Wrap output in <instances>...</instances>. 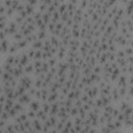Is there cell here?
<instances>
[{
    "label": "cell",
    "mask_w": 133,
    "mask_h": 133,
    "mask_svg": "<svg viewBox=\"0 0 133 133\" xmlns=\"http://www.w3.org/2000/svg\"><path fill=\"white\" fill-rule=\"evenodd\" d=\"M19 83L25 87L26 90H28L32 85H33V80L31 77H29L28 75H23L19 78Z\"/></svg>",
    "instance_id": "6da1fadb"
},
{
    "label": "cell",
    "mask_w": 133,
    "mask_h": 133,
    "mask_svg": "<svg viewBox=\"0 0 133 133\" xmlns=\"http://www.w3.org/2000/svg\"><path fill=\"white\" fill-rule=\"evenodd\" d=\"M31 127L33 129V132H39L42 131V127H43V122L38 118H33L31 119Z\"/></svg>",
    "instance_id": "7a4b0ae2"
},
{
    "label": "cell",
    "mask_w": 133,
    "mask_h": 133,
    "mask_svg": "<svg viewBox=\"0 0 133 133\" xmlns=\"http://www.w3.org/2000/svg\"><path fill=\"white\" fill-rule=\"evenodd\" d=\"M17 100H18L20 103H22L23 105H28V104H29V102H30L32 99H31V97L28 95V92H25V94L21 95Z\"/></svg>",
    "instance_id": "3957f363"
},
{
    "label": "cell",
    "mask_w": 133,
    "mask_h": 133,
    "mask_svg": "<svg viewBox=\"0 0 133 133\" xmlns=\"http://www.w3.org/2000/svg\"><path fill=\"white\" fill-rule=\"evenodd\" d=\"M9 45H10V43H9V41H8L7 38H4V39L0 41V47H1L0 53H5V52H7Z\"/></svg>",
    "instance_id": "277c9868"
},
{
    "label": "cell",
    "mask_w": 133,
    "mask_h": 133,
    "mask_svg": "<svg viewBox=\"0 0 133 133\" xmlns=\"http://www.w3.org/2000/svg\"><path fill=\"white\" fill-rule=\"evenodd\" d=\"M28 106H29V109H32V110H34L35 112H36L38 109H41V103H39L38 100H31V101L29 102Z\"/></svg>",
    "instance_id": "5b68a950"
},
{
    "label": "cell",
    "mask_w": 133,
    "mask_h": 133,
    "mask_svg": "<svg viewBox=\"0 0 133 133\" xmlns=\"http://www.w3.org/2000/svg\"><path fill=\"white\" fill-rule=\"evenodd\" d=\"M29 62H30V59H29L28 55L26 54V52H23V53L21 54V56H20V63H19V64L25 66V65H26L27 63H29Z\"/></svg>",
    "instance_id": "8992f818"
},
{
    "label": "cell",
    "mask_w": 133,
    "mask_h": 133,
    "mask_svg": "<svg viewBox=\"0 0 133 133\" xmlns=\"http://www.w3.org/2000/svg\"><path fill=\"white\" fill-rule=\"evenodd\" d=\"M58 92L59 91H50L49 92V96L47 98V102L52 103V102L57 101V99H58Z\"/></svg>",
    "instance_id": "52a82bcc"
},
{
    "label": "cell",
    "mask_w": 133,
    "mask_h": 133,
    "mask_svg": "<svg viewBox=\"0 0 133 133\" xmlns=\"http://www.w3.org/2000/svg\"><path fill=\"white\" fill-rule=\"evenodd\" d=\"M36 118L41 119L42 122H45L47 118H48V113H46L43 109H38L36 111Z\"/></svg>",
    "instance_id": "ba28073f"
},
{
    "label": "cell",
    "mask_w": 133,
    "mask_h": 133,
    "mask_svg": "<svg viewBox=\"0 0 133 133\" xmlns=\"http://www.w3.org/2000/svg\"><path fill=\"white\" fill-rule=\"evenodd\" d=\"M18 50H20V49H19L17 43L15 42V43H11V44L9 45L8 50H7V53H8V54H17V53H18Z\"/></svg>",
    "instance_id": "9c48e42d"
},
{
    "label": "cell",
    "mask_w": 133,
    "mask_h": 133,
    "mask_svg": "<svg viewBox=\"0 0 133 133\" xmlns=\"http://www.w3.org/2000/svg\"><path fill=\"white\" fill-rule=\"evenodd\" d=\"M33 71H34V66H33L32 62H29L24 66V74H26V75L33 74Z\"/></svg>",
    "instance_id": "30bf717a"
},
{
    "label": "cell",
    "mask_w": 133,
    "mask_h": 133,
    "mask_svg": "<svg viewBox=\"0 0 133 133\" xmlns=\"http://www.w3.org/2000/svg\"><path fill=\"white\" fill-rule=\"evenodd\" d=\"M12 108H14V109H16L18 113H20V112H24V111H25V107H24V105H23L22 103H20L19 101L15 102V104H14Z\"/></svg>",
    "instance_id": "8fae6325"
},
{
    "label": "cell",
    "mask_w": 133,
    "mask_h": 133,
    "mask_svg": "<svg viewBox=\"0 0 133 133\" xmlns=\"http://www.w3.org/2000/svg\"><path fill=\"white\" fill-rule=\"evenodd\" d=\"M35 33H36L37 39L44 41L45 38H47V37H48V34H47V30H37Z\"/></svg>",
    "instance_id": "7c38bea8"
},
{
    "label": "cell",
    "mask_w": 133,
    "mask_h": 133,
    "mask_svg": "<svg viewBox=\"0 0 133 133\" xmlns=\"http://www.w3.org/2000/svg\"><path fill=\"white\" fill-rule=\"evenodd\" d=\"M31 45H32L31 47H32L33 49H35V50H39V49L43 48V41H41V39H36V41L32 42Z\"/></svg>",
    "instance_id": "4fadbf2b"
},
{
    "label": "cell",
    "mask_w": 133,
    "mask_h": 133,
    "mask_svg": "<svg viewBox=\"0 0 133 133\" xmlns=\"http://www.w3.org/2000/svg\"><path fill=\"white\" fill-rule=\"evenodd\" d=\"M58 21H60V14H59L57 10H55V11L51 15V22L56 23V22H58Z\"/></svg>",
    "instance_id": "5bb4252c"
},
{
    "label": "cell",
    "mask_w": 133,
    "mask_h": 133,
    "mask_svg": "<svg viewBox=\"0 0 133 133\" xmlns=\"http://www.w3.org/2000/svg\"><path fill=\"white\" fill-rule=\"evenodd\" d=\"M42 20H43L44 23L48 24V23L51 21V14H49V12H47V11L43 12V14H42Z\"/></svg>",
    "instance_id": "9a60e30c"
},
{
    "label": "cell",
    "mask_w": 133,
    "mask_h": 133,
    "mask_svg": "<svg viewBox=\"0 0 133 133\" xmlns=\"http://www.w3.org/2000/svg\"><path fill=\"white\" fill-rule=\"evenodd\" d=\"M34 8H35L34 6H32V5L28 4V3L25 4V11L27 12L28 16H32V14L34 12Z\"/></svg>",
    "instance_id": "2e32d148"
},
{
    "label": "cell",
    "mask_w": 133,
    "mask_h": 133,
    "mask_svg": "<svg viewBox=\"0 0 133 133\" xmlns=\"http://www.w3.org/2000/svg\"><path fill=\"white\" fill-rule=\"evenodd\" d=\"M16 43H17L19 49H24V48H26V46L28 45V43H27V41L25 39V37L22 38V39H20V41H18V42H16Z\"/></svg>",
    "instance_id": "e0dca14e"
},
{
    "label": "cell",
    "mask_w": 133,
    "mask_h": 133,
    "mask_svg": "<svg viewBox=\"0 0 133 133\" xmlns=\"http://www.w3.org/2000/svg\"><path fill=\"white\" fill-rule=\"evenodd\" d=\"M69 114H70L72 117L78 115V107H76V106L73 105V106L70 108V110H69Z\"/></svg>",
    "instance_id": "ac0fdd59"
},
{
    "label": "cell",
    "mask_w": 133,
    "mask_h": 133,
    "mask_svg": "<svg viewBox=\"0 0 133 133\" xmlns=\"http://www.w3.org/2000/svg\"><path fill=\"white\" fill-rule=\"evenodd\" d=\"M22 38H24V36H23V34H22L21 31H17L16 33L12 34V39H14L15 42H18V41H20V39H22Z\"/></svg>",
    "instance_id": "d6986e66"
},
{
    "label": "cell",
    "mask_w": 133,
    "mask_h": 133,
    "mask_svg": "<svg viewBox=\"0 0 133 133\" xmlns=\"http://www.w3.org/2000/svg\"><path fill=\"white\" fill-rule=\"evenodd\" d=\"M57 57H55V56H52L51 58H49L48 60H47V62L49 63V65L50 66H56V64H57Z\"/></svg>",
    "instance_id": "ffe728a7"
},
{
    "label": "cell",
    "mask_w": 133,
    "mask_h": 133,
    "mask_svg": "<svg viewBox=\"0 0 133 133\" xmlns=\"http://www.w3.org/2000/svg\"><path fill=\"white\" fill-rule=\"evenodd\" d=\"M57 11L61 15V14H63V12H65L66 11V3L64 2V3H60V5L58 6V8H57Z\"/></svg>",
    "instance_id": "44dd1931"
},
{
    "label": "cell",
    "mask_w": 133,
    "mask_h": 133,
    "mask_svg": "<svg viewBox=\"0 0 133 133\" xmlns=\"http://www.w3.org/2000/svg\"><path fill=\"white\" fill-rule=\"evenodd\" d=\"M34 53H35V49H33L32 47L29 48V49L27 50V52H26V54L28 55L29 59H32V60H33V58H34Z\"/></svg>",
    "instance_id": "7402d4cb"
},
{
    "label": "cell",
    "mask_w": 133,
    "mask_h": 133,
    "mask_svg": "<svg viewBox=\"0 0 133 133\" xmlns=\"http://www.w3.org/2000/svg\"><path fill=\"white\" fill-rule=\"evenodd\" d=\"M92 72L95 73V74H98V75H100L101 73H102V66H101V64H96V65H94L92 66Z\"/></svg>",
    "instance_id": "603a6c76"
},
{
    "label": "cell",
    "mask_w": 133,
    "mask_h": 133,
    "mask_svg": "<svg viewBox=\"0 0 133 133\" xmlns=\"http://www.w3.org/2000/svg\"><path fill=\"white\" fill-rule=\"evenodd\" d=\"M42 82H43V80L39 79L38 77H36L35 80H33V86L35 88H41L42 87Z\"/></svg>",
    "instance_id": "cb8c5ba5"
},
{
    "label": "cell",
    "mask_w": 133,
    "mask_h": 133,
    "mask_svg": "<svg viewBox=\"0 0 133 133\" xmlns=\"http://www.w3.org/2000/svg\"><path fill=\"white\" fill-rule=\"evenodd\" d=\"M26 113H27V116H28L29 119H33V118L36 117V112L34 110H32V109H29Z\"/></svg>",
    "instance_id": "d4e9b609"
},
{
    "label": "cell",
    "mask_w": 133,
    "mask_h": 133,
    "mask_svg": "<svg viewBox=\"0 0 133 133\" xmlns=\"http://www.w3.org/2000/svg\"><path fill=\"white\" fill-rule=\"evenodd\" d=\"M88 6V0H80L79 1V7L82 8L83 10L86 9Z\"/></svg>",
    "instance_id": "484cf974"
},
{
    "label": "cell",
    "mask_w": 133,
    "mask_h": 133,
    "mask_svg": "<svg viewBox=\"0 0 133 133\" xmlns=\"http://www.w3.org/2000/svg\"><path fill=\"white\" fill-rule=\"evenodd\" d=\"M4 131H6V132H15V129H14V123L6 124L5 127H4Z\"/></svg>",
    "instance_id": "4316f807"
},
{
    "label": "cell",
    "mask_w": 133,
    "mask_h": 133,
    "mask_svg": "<svg viewBox=\"0 0 133 133\" xmlns=\"http://www.w3.org/2000/svg\"><path fill=\"white\" fill-rule=\"evenodd\" d=\"M12 69H14V65H12V64H9V63H6V62H5V64L3 65V71H6V72H8V73H10V74H11V72H12Z\"/></svg>",
    "instance_id": "83f0119b"
},
{
    "label": "cell",
    "mask_w": 133,
    "mask_h": 133,
    "mask_svg": "<svg viewBox=\"0 0 133 133\" xmlns=\"http://www.w3.org/2000/svg\"><path fill=\"white\" fill-rule=\"evenodd\" d=\"M0 118H1V119H4V121H6V122H7V121L10 118L9 113H8L7 111H5V110H4V111H3V112L0 114Z\"/></svg>",
    "instance_id": "f1b7e54d"
},
{
    "label": "cell",
    "mask_w": 133,
    "mask_h": 133,
    "mask_svg": "<svg viewBox=\"0 0 133 133\" xmlns=\"http://www.w3.org/2000/svg\"><path fill=\"white\" fill-rule=\"evenodd\" d=\"M15 12H16V11H15L11 7H9V8H6V10H5V16L9 19V18H11V17H12V15H14Z\"/></svg>",
    "instance_id": "f546056e"
},
{
    "label": "cell",
    "mask_w": 133,
    "mask_h": 133,
    "mask_svg": "<svg viewBox=\"0 0 133 133\" xmlns=\"http://www.w3.org/2000/svg\"><path fill=\"white\" fill-rule=\"evenodd\" d=\"M14 57H15V54H8V56L5 59V62L14 65Z\"/></svg>",
    "instance_id": "4dcf8cb0"
},
{
    "label": "cell",
    "mask_w": 133,
    "mask_h": 133,
    "mask_svg": "<svg viewBox=\"0 0 133 133\" xmlns=\"http://www.w3.org/2000/svg\"><path fill=\"white\" fill-rule=\"evenodd\" d=\"M69 18H71V17L69 16L68 11H65V12H63V14H61V15H60V21H61V22H63V23H65V21H66Z\"/></svg>",
    "instance_id": "1f68e13d"
},
{
    "label": "cell",
    "mask_w": 133,
    "mask_h": 133,
    "mask_svg": "<svg viewBox=\"0 0 133 133\" xmlns=\"http://www.w3.org/2000/svg\"><path fill=\"white\" fill-rule=\"evenodd\" d=\"M42 53H43V50H42V49H39V50H35L34 58H33V59H42Z\"/></svg>",
    "instance_id": "d6a6232c"
},
{
    "label": "cell",
    "mask_w": 133,
    "mask_h": 133,
    "mask_svg": "<svg viewBox=\"0 0 133 133\" xmlns=\"http://www.w3.org/2000/svg\"><path fill=\"white\" fill-rule=\"evenodd\" d=\"M15 22H16L18 25H21V24L24 22V18H22V17L19 15V16H17V17L15 18Z\"/></svg>",
    "instance_id": "836d02e7"
},
{
    "label": "cell",
    "mask_w": 133,
    "mask_h": 133,
    "mask_svg": "<svg viewBox=\"0 0 133 133\" xmlns=\"http://www.w3.org/2000/svg\"><path fill=\"white\" fill-rule=\"evenodd\" d=\"M46 9H47V5H46L45 3H41L39 6H38V11H41V12L43 14V12L46 11Z\"/></svg>",
    "instance_id": "e575fe53"
},
{
    "label": "cell",
    "mask_w": 133,
    "mask_h": 133,
    "mask_svg": "<svg viewBox=\"0 0 133 133\" xmlns=\"http://www.w3.org/2000/svg\"><path fill=\"white\" fill-rule=\"evenodd\" d=\"M8 113H9V116H10V117H12V118H14L15 116H17V115H18L17 110H16V109H14V108H11V109L8 111Z\"/></svg>",
    "instance_id": "d590c367"
},
{
    "label": "cell",
    "mask_w": 133,
    "mask_h": 133,
    "mask_svg": "<svg viewBox=\"0 0 133 133\" xmlns=\"http://www.w3.org/2000/svg\"><path fill=\"white\" fill-rule=\"evenodd\" d=\"M119 112H121V111H119L118 108H113V110H112V112H111V115L113 116V118H115V117L118 115Z\"/></svg>",
    "instance_id": "8d00e7d4"
},
{
    "label": "cell",
    "mask_w": 133,
    "mask_h": 133,
    "mask_svg": "<svg viewBox=\"0 0 133 133\" xmlns=\"http://www.w3.org/2000/svg\"><path fill=\"white\" fill-rule=\"evenodd\" d=\"M11 2H12V0H3V5L6 8H9V7H11Z\"/></svg>",
    "instance_id": "74e56055"
},
{
    "label": "cell",
    "mask_w": 133,
    "mask_h": 133,
    "mask_svg": "<svg viewBox=\"0 0 133 133\" xmlns=\"http://www.w3.org/2000/svg\"><path fill=\"white\" fill-rule=\"evenodd\" d=\"M26 3H28V4H30V5H32V6L35 7L37 5V3H38V0H27Z\"/></svg>",
    "instance_id": "f35d334b"
},
{
    "label": "cell",
    "mask_w": 133,
    "mask_h": 133,
    "mask_svg": "<svg viewBox=\"0 0 133 133\" xmlns=\"http://www.w3.org/2000/svg\"><path fill=\"white\" fill-rule=\"evenodd\" d=\"M5 10H6V7H5L4 5H1V6H0V16L5 15Z\"/></svg>",
    "instance_id": "ab89813d"
},
{
    "label": "cell",
    "mask_w": 133,
    "mask_h": 133,
    "mask_svg": "<svg viewBox=\"0 0 133 133\" xmlns=\"http://www.w3.org/2000/svg\"><path fill=\"white\" fill-rule=\"evenodd\" d=\"M3 111H4V104L0 103V114H1Z\"/></svg>",
    "instance_id": "60d3db41"
},
{
    "label": "cell",
    "mask_w": 133,
    "mask_h": 133,
    "mask_svg": "<svg viewBox=\"0 0 133 133\" xmlns=\"http://www.w3.org/2000/svg\"><path fill=\"white\" fill-rule=\"evenodd\" d=\"M2 73H3V69H1V68H0V78H1V75H2Z\"/></svg>",
    "instance_id": "b9f144b4"
},
{
    "label": "cell",
    "mask_w": 133,
    "mask_h": 133,
    "mask_svg": "<svg viewBox=\"0 0 133 133\" xmlns=\"http://www.w3.org/2000/svg\"><path fill=\"white\" fill-rule=\"evenodd\" d=\"M58 1H59L60 3H64V2H65V0H58Z\"/></svg>",
    "instance_id": "7bdbcfd3"
},
{
    "label": "cell",
    "mask_w": 133,
    "mask_h": 133,
    "mask_svg": "<svg viewBox=\"0 0 133 133\" xmlns=\"http://www.w3.org/2000/svg\"><path fill=\"white\" fill-rule=\"evenodd\" d=\"M20 1H21V2H26L27 0H20Z\"/></svg>",
    "instance_id": "ee69618b"
}]
</instances>
